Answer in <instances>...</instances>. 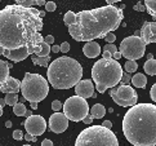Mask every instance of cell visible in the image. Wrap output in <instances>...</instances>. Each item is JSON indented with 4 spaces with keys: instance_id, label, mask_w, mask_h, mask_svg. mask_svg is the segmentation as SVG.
Here are the masks:
<instances>
[{
    "instance_id": "1f68e13d",
    "label": "cell",
    "mask_w": 156,
    "mask_h": 146,
    "mask_svg": "<svg viewBox=\"0 0 156 146\" xmlns=\"http://www.w3.org/2000/svg\"><path fill=\"white\" fill-rule=\"evenodd\" d=\"M103 39H105L106 42H107V44H112V43L116 40V36H115V34H111V32H110V34H107V35H106Z\"/></svg>"
},
{
    "instance_id": "ffe728a7",
    "label": "cell",
    "mask_w": 156,
    "mask_h": 146,
    "mask_svg": "<svg viewBox=\"0 0 156 146\" xmlns=\"http://www.w3.org/2000/svg\"><path fill=\"white\" fill-rule=\"evenodd\" d=\"M143 69H144V71H146V74L151 75V76L156 75V60L155 58L147 60L146 64L143 65Z\"/></svg>"
},
{
    "instance_id": "7bdbcfd3",
    "label": "cell",
    "mask_w": 156,
    "mask_h": 146,
    "mask_svg": "<svg viewBox=\"0 0 156 146\" xmlns=\"http://www.w3.org/2000/svg\"><path fill=\"white\" fill-rule=\"evenodd\" d=\"M41 146H53V142L51 141V140H44V141L41 142Z\"/></svg>"
},
{
    "instance_id": "f546056e",
    "label": "cell",
    "mask_w": 156,
    "mask_h": 146,
    "mask_svg": "<svg viewBox=\"0 0 156 146\" xmlns=\"http://www.w3.org/2000/svg\"><path fill=\"white\" fill-rule=\"evenodd\" d=\"M62 104H61V101H58V100H54L53 102H52V109L55 111V113H58V111L62 109Z\"/></svg>"
},
{
    "instance_id": "816d5d0a",
    "label": "cell",
    "mask_w": 156,
    "mask_h": 146,
    "mask_svg": "<svg viewBox=\"0 0 156 146\" xmlns=\"http://www.w3.org/2000/svg\"><path fill=\"white\" fill-rule=\"evenodd\" d=\"M5 127H7V128H10V127H12V122L8 120L7 123H5Z\"/></svg>"
},
{
    "instance_id": "5bb4252c",
    "label": "cell",
    "mask_w": 156,
    "mask_h": 146,
    "mask_svg": "<svg viewBox=\"0 0 156 146\" xmlns=\"http://www.w3.org/2000/svg\"><path fill=\"white\" fill-rule=\"evenodd\" d=\"M141 38L146 43H156V22H144L141 29Z\"/></svg>"
},
{
    "instance_id": "4316f807",
    "label": "cell",
    "mask_w": 156,
    "mask_h": 146,
    "mask_svg": "<svg viewBox=\"0 0 156 146\" xmlns=\"http://www.w3.org/2000/svg\"><path fill=\"white\" fill-rule=\"evenodd\" d=\"M40 52H39L36 56L37 57H47V56H49V53H51V46H48V44L45 42H43L40 44Z\"/></svg>"
},
{
    "instance_id": "91938a15",
    "label": "cell",
    "mask_w": 156,
    "mask_h": 146,
    "mask_svg": "<svg viewBox=\"0 0 156 146\" xmlns=\"http://www.w3.org/2000/svg\"><path fill=\"white\" fill-rule=\"evenodd\" d=\"M3 115V108H0V116Z\"/></svg>"
},
{
    "instance_id": "94428289",
    "label": "cell",
    "mask_w": 156,
    "mask_h": 146,
    "mask_svg": "<svg viewBox=\"0 0 156 146\" xmlns=\"http://www.w3.org/2000/svg\"><path fill=\"white\" fill-rule=\"evenodd\" d=\"M23 146H31V145H23Z\"/></svg>"
},
{
    "instance_id": "836d02e7",
    "label": "cell",
    "mask_w": 156,
    "mask_h": 146,
    "mask_svg": "<svg viewBox=\"0 0 156 146\" xmlns=\"http://www.w3.org/2000/svg\"><path fill=\"white\" fill-rule=\"evenodd\" d=\"M59 50H61L62 53H67L69 50H70V44H69L67 42L62 43V44H61V47H59Z\"/></svg>"
},
{
    "instance_id": "680465c9",
    "label": "cell",
    "mask_w": 156,
    "mask_h": 146,
    "mask_svg": "<svg viewBox=\"0 0 156 146\" xmlns=\"http://www.w3.org/2000/svg\"><path fill=\"white\" fill-rule=\"evenodd\" d=\"M44 16H45V12H40V17H41V18H43Z\"/></svg>"
},
{
    "instance_id": "f907efd6",
    "label": "cell",
    "mask_w": 156,
    "mask_h": 146,
    "mask_svg": "<svg viewBox=\"0 0 156 146\" xmlns=\"http://www.w3.org/2000/svg\"><path fill=\"white\" fill-rule=\"evenodd\" d=\"M5 106V101H4V98H0V108H4Z\"/></svg>"
},
{
    "instance_id": "2e32d148",
    "label": "cell",
    "mask_w": 156,
    "mask_h": 146,
    "mask_svg": "<svg viewBox=\"0 0 156 146\" xmlns=\"http://www.w3.org/2000/svg\"><path fill=\"white\" fill-rule=\"evenodd\" d=\"M3 56H5L8 60L13 61V62H21V61L26 60L29 57V52H27V47L20 48V49H14V50H9V49H4Z\"/></svg>"
},
{
    "instance_id": "277c9868",
    "label": "cell",
    "mask_w": 156,
    "mask_h": 146,
    "mask_svg": "<svg viewBox=\"0 0 156 146\" xmlns=\"http://www.w3.org/2000/svg\"><path fill=\"white\" fill-rule=\"evenodd\" d=\"M48 82L55 89H70L83 78V67L76 60L62 56L48 66Z\"/></svg>"
},
{
    "instance_id": "7c38bea8",
    "label": "cell",
    "mask_w": 156,
    "mask_h": 146,
    "mask_svg": "<svg viewBox=\"0 0 156 146\" xmlns=\"http://www.w3.org/2000/svg\"><path fill=\"white\" fill-rule=\"evenodd\" d=\"M69 127V119L63 113H54L49 118V130L54 133H63Z\"/></svg>"
},
{
    "instance_id": "8992f818",
    "label": "cell",
    "mask_w": 156,
    "mask_h": 146,
    "mask_svg": "<svg viewBox=\"0 0 156 146\" xmlns=\"http://www.w3.org/2000/svg\"><path fill=\"white\" fill-rule=\"evenodd\" d=\"M75 146H119V140L108 128L90 126L79 133Z\"/></svg>"
},
{
    "instance_id": "8fae6325",
    "label": "cell",
    "mask_w": 156,
    "mask_h": 146,
    "mask_svg": "<svg viewBox=\"0 0 156 146\" xmlns=\"http://www.w3.org/2000/svg\"><path fill=\"white\" fill-rule=\"evenodd\" d=\"M26 132L32 136H41L47 130V122L41 115H31L25 122Z\"/></svg>"
},
{
    "instance_id": "11a10c76",
    "label": "cell",
    "mask_w": 156,
    "mask_h": 146,
    "mask_svg": "<svg viewBox=\"0 0 156 146\" xmlns=\"http://www.w3.org/2000/svg\"><path fill=\"white\" fill-rule=\"evenodd\" d=\"M152 58H154V54H151V53L147 54V60H152Z\"/></svg>"
},
{
    "instance_id": "60d3db41",
    "label": "cell",
    "mask_w": 156,
    "mask_h": 146,
    "mask_svg": "<svg viewBox=\"0 0 156 146\" xmlns=\"http://www.w3.org/2000/svg\"><path fill=\"white\" fill-rule=\"evenodd\" d=\"M81 122H84L85 123V124H92V122H93V118H92V115H87L85 118H84V119H83Z\"/></svg>"
},
{
    "instance_id": "9c48e42d",
    "label": "cell",
    "mask_w": 156,
    "mask_h": 146,
    "mask_svg": "<svg viewBox=\"0 0 156 146\" xmlns=\"http://www.w3.org/2000/svg\"><path fill=\"white\" fill-rule=\"evenodd\" d=\"M146 50V43L142 40L141 36H128L122 39L120 44V54L121 57H125L126 61H136L142 58Z\"/></svg>"
},
{
    "instance_id": "6f0895ef",
    "label": "cell",
    "mask_w": 156,
    "mask_h": 146,
    "mask_svg": "<svg viewBox=\"0 0 156 146\" xmlns=\"http://www.w3.org/2000/svg\"><path fill=\"white\" fill-rule=\"evenodd\" d=\"M3 52H4V48L0 47V56H3Z\"/></svg>"
},
{
    "instance_id": "9f6ffc18",
    "label": "cell",
    "mask_w": 156,
    "mask_h": 146,
    "mask_svg": "<svg viewBox=\"0 0 156 146\" xmlns=\"http://www.w3.org/2000/svg\"><path fill=\"white\" fill-rule=\"evenodd\" d=\"M134 36H141V31H136L134 32Z\"/></svg>"
},
{
    "instance_id": "d590c367",
    "label": "cell",
    "mask_w": 156,
    "mask_h": 146,
    "mask_svg": "<svg viewBox=\"0 0 156 146\" xmlns=\"http://www.w3.org/2000/svg\"><path fill=\"white\" fill-rule=\"evenodd\" d=\"M150 96H151V98H152L154 102H156V83L152 86L151 91H150Z\"/></svg>"
},
{
    "instance_id": "603a6c76",
    "label": "cell",
    "mask_w": 156,
    "mask_h": 146,
    "mask_svg": "<svg viewBox=\"0 0 156 146\" xmlns=\"http://www.w3.org/2000/svg\"><path fill=\"white\" fill-rule=\"evenodd\" d=\"M144 7L148 14L156 18V0H144Z\"/></svg>"
},
{
    "instance_id": "8d00e7d4",
    "label": "cell",
    "mask_w": 156,
    "mask_h": 146,
    "mask_svg": "<svg viewBox=\"0 0 156 146\" xmlns=\"http://www.w3.org/2000/svg\"><path fill=\"white\" fill-rule=\"evenodd\" d=\"M44 42H45V43L48 44V46H51V44H53V43H54V36L48 35V36L44 38Z\"/></svg>"
},
{
    "instance_id": "5b68a950",
    "label": "cell",
    "mask_w": 156,
    "mask_h": 146,
    "mask_svg": "<svg viewBox=\"0 0 156 146\" xmlns=\"http://www.w3.org/2000/svg\"><path fill=\"white\" fill-rule=\"evenodd\" d=\"M122 67L114 58L98 60L92 67V79L96 83L99 93H105L108 88H114L121 82Z\"/></svg>"
},
{
    "instance_id": "ba28073f",
    "label": "cell",
    "mask_w": 156,
    "mask_h": 146,
    "mask_svg": "<svg viewBox=\"0 0 156 146\" xmlns=\"http://www.w3.org/2000/svg\"><path fill=\"white\" fill-rule=\"evenodd\" d=\"M63 114L69 120L72 122H81L89 114V105L87 100L79 96H71L66 100L62 106Z\"/></svg>"
},
{
    "instance_id": "ac0fdd59",
    "label": "cell",
    "mask_w": 156,
    "mask_h": 146,
    "mask_svg": "<svg viewBox=\"0 0 156 146\" xmlns=\"http://www.w3.org/2000/svg\"><path fill=\"white\" fill-rule=\"evenodd\" d=\"M130 82H132L133 86L137 87V88H144L147 84V78H146V75L141 74V72H137V74H134L132 76Z\"/></svg>"
},
{
    "instance_id": "f6af8a7d",
    "label": "cell",
    "mask_w": 156,
    "mask_h": 146,
    "mask_svg": "<svg viewBox=\"0 0 156 146\" xmlns=\"http://www.w3.org/2000/svg\"><path fill=\"white\" fill-rule=\"evenodd\" d=\"M45 0H35V4L39 5V7H43V5H45Z\"/></svg>"
},
{
    "instance_id": "44dd1931",
    "label": "cell",
    "mask_w": 156,
    "mask_h": 146,
    "mask_svg": "<svg viewBox=\"0 0 156 146\" xmlns=\"http://www.w3.org/2000/svg\"><path fill=\"white\" fill-rule=\"evenodd\" d=\"M9 70L10 69L8 66V62L0 60V83H3L9 76Z\"/></svg>"
},
{
    "instance_id": "681fc988",
    "label": "cell",
    "mask_w": 156,
    "mask_h": 146,
    "mask_svg": "<svg viewBox=\"0 0 156 146\" xmlns=\"http://www.w3.org/2000/svg\"><path fill=\"white\" fill-rule=\"evenodd\" d=\"M30 106H31V109H34V110H35V109H37V102H31Z\"/></svg>"
},
{
    "instance_id": "db71d44e",
    "label": "cell",
    "mask_w": 156,
    "mask_h": 146,
    "mask_svg": "<svg viewBox=\"0 0 156 146\" xmlns=\"http://www.w3.org/2000/svg\"><path fill=\"white\" fill-rule=\"evenodd\" d=\"M25 115H26L27 118H29V116H31V115H32V113H31V111H30V110H27V111H26V114H25Z\"/></svg>"
},
{
    "instance_id": "7402d4cb",
    "label": "cell",
    "mask_w": 156,
    "mask_h": 146,
    "mask_svg": "<svg viewBox=\"0 0 156 146\" xmlns=\"http://www.w3.org/2000/svg\"><path fill=\"white\" fill-rule=\"evenodd\" d=\"M31 61L34 65H39V66H47L51 62V56H47V57H37V56L32 54L31 56Z\"/></svg>"
},
{
    "instance_id": "d6a6232c",
    "label": "cell",
    "mask_w": 156,
    "mask_h": 146,
    "mask_svg": "<svg viewBox=\"0 0 156 146\" xmlns=\"http://www.w3.org/2000/svg\"><path fill=\"white\" fill-rule=\"evenodd\" d=\"M23 136H25L23 132L20 131V130H17V131H14V132H13V138H14V140H17V141H20V140L23 138Z\"/></svg>"
},
{
    "instance_id": "7a4b0ae2",
    "label": "cell",
    "mask_w": 156,
    "mask_h": 146,
    "mask_svg": "<svg viewBox=\"0 0 156 146\" xmlns=\"http://www.w3.org/2000/svg\"><path fill=\"white\" fill-rule=\"evenodd\" d=\"M124 14L115 5L81 10L76 14V21L69 27V32L76 42H92L103 39L107 34L115 31L120 26Z\"/></svg>"
},
{
    "instance_id": "30bf717a",
    "label": "cell",
    "mask_w": 156,
    "mask_h": 146,
    "mask_svg": "<svg viewBox=\"0 0 156 146\" xmlns=\"http://www.w3.org/2000/svg\"><path fill=\"white\" fill-rule=\"evenodd\" d=\"M110 94L115 101V104L122 106V108H129V106L132 108L138 101V96L136 91L130 86H128V84H122V86L118 88H112Z\"/></svg>"
},
{
    "instance_id": "cb8c5ba5",
    "label": "cell",
    "mask_w": 156,
    "mask_h": 146,
    "mask_svg": "<svg viewBox=\"0 0 156 146\" xmlns=\"http://www.w3.org/2000/svg\"><path fill=\"white\" fill-rule=\"evenodd\" d=\"M26 111H27L26 106L22 104V102H17V104L13 106V113L17 115V116H23L26 114Z\"/></svg>"
},
{
    "instance_id": "ee69618b",
    "label": "cell",
    "mask_w": 156,
    "mask_h": 146,
    "mask_svg": "<svg viewBox=\"0 0 156 146\" xmlns=\"http://www.w3.org/2000/svg\"><path fill=\"white\" fill-rule=\"evenodd\" d=\"M120 57H121V54H120L119 50H118V52H115V53L112 54V58H114V60H116V61H119V60H120Z\"/></svg>"
},
{
    "instance_id": "3957f363",
    "label": "cell",
    "mask_w": 156,
    "mask_h": 146,
    "mask_svg": "<svg viewBox=\"0 0 156 146\" xmlns=\"http://www.w3.org/2000/svg\"><path fill=\"white\" fill-rule=\"evenodd\" d=\"M122 133L133 146H156V105L129 108L122 119Z\"/></svg>"
},
{
    "instance_id": "f35d334b",
    "label": "cell",
    "mask_w": 156,
    "mask_h": 146,
    "mask_svg": "<svg viewBox=\"0 0 156 146\" xmlns=\"http://www.w3.org/2000/svg\"><path fill=\"white\" fill-rule=\"evenodd\" d=\"M134 10H139V12H146V7L142 4H136L134 5Z\"/></svg>"
},
{
    "instance_id": "ab89813d",
    "label": "cell",
    "mask_w": 156,
    "mask_h": 146,
    "mask_svg": "<svg viewBox=\"0 0 156 146\" xmlns=\"http://www.w3.org/2000/svg\"><path fill=\"white\" fill-rule=\"evenodd\" d=\"M23 138H26V141H36L37 140V137L32 136V134H30V133H26V136H23Z\"/></svg>"
},
{
    "instance_id": "f5cc1de1",
    "label": "cell",
    "mask_w": 156,
    "mask_h": 146,
    "mask_svg": "<svg viewBox=\"0 0 156 146\" xmlns=\"http://www.w3.org/2000/svg\"><path fill=\"white\" fill-rule=\"evenodd\" d=\"M14 2H16V3H18L20 5H22V4H23V3L26 2V0H14Z\"/></svg>"
},
{
    "instance_id": "d4e9b609",
    "label": "cell",
    "mask_w": 156,
    "mask_h": 146,
    "mask_svg": "<svg viewBox=\"0 0 156 146\" xmlns=\"http://www.w3.org/2000/svg\"><path fill=\"white\" fill-rule=\"evenodd\" d=\"M75 21H76V14L72 12V10H67V13H66L65 17H63L65 25H66V26H70V25H72V24H75Z\"/></svg>"
},
{
    "instance_id": "52a82bcc",
    "label": "cell",
    "mask_w": 156,
    "mask_h": 146,
    "mask_svg": "<svg viewBox=\"0 0 156 146\" xmlns=\"http://www.w3.org/2000/svg\"><path fill=\"white\" fill-rule=\"evenodd\" d=\"M21 93L29 102H40L48 96L49 84L40 74L26 72L25 78L21 82Z\"/></svg>"
},
{
    "instance_id": "d6986e66",
    "label": "cell",
    "mask_w": 156,
    "mask_h": 146,
    "mask_svg": "<svg viewBox=\"0 0 156 146\" xmlns=\"http://www.w3.org/2000/svg\"><path fill=\"white\" fill-rule=\"evenodd\" d=\"M105 114H106V109L101 104H96L90 109V115H92L93 119H102L105 116Z\"/></svg>"
},
{
    "instance_id": "c3c4849f",
    "label": "cell",
    "mask_w": 156,
    "mask_h": 146,
    "mask_svg": "<svg viewBox=\"0 0 156 146\" xmlns=\"http://www.w3.org/2000/svg\"><path fill=\"white\" fill-rule=\"evenodd\" d=\"M103 58H112V54L106 52V50H103Z\"/></svg>"
},
{
    "instance_id": "6da1fadb",
    "label": "cell",
    "mask_w": 156,
    "mask_h": 146,
    "mask_svg": "<svg viewBox=\"0 0 156 146\" xmlns=\"http://www.w3.org/2000/svg\"><path fill=\"white\" fill-rule=\"evenodd\" d=\"M43 18L40 10L23 5H7L0 10V47L14 50L27 47L29 54H34V47L44 42L40 31Z\"/></svg>"
},
{
    "instance_id": "b9f144b4",
    "label": "cell",
    "mask_w": 156,
    "mask_h": 146,
    "mask_svg": "<svg viewBox=\"0 0 156 146\" xmlns=\"http://www.w3.org/2000/svg\"><path fill=\"white\" fill-rule=\"evenodd\" d=\"M102 127H105V128H108V130H111V127H112V123H111L110 120H105V122L102 123Z\"/></svg>"
},
{
    "instance_id": "7dc6e473",
    "label": "cell",
    "mask_w": 156,
    "mask_h": 146,
    "mask_svg": "<svg viewBox=\"0 0 156 146\" xmlns=\"http://www.w3.org/2000/svg\"><path fill=\"white\" fill-rule=\"evenodd\" d=\"M122 2V0H106V3H108V5H114L115 3H119Z\"/></svg>"
},
{
    "instance_id": "4fadbf2b",
    "label": "cell",
    "mask_w": 156,
    "mask_h": 146,
    "mask_svg": "<svg viewBox=\"0 0 156 146\" xmlns=\"http://www.w3.org/2000/svg\"><path fill=\"white\" fill-rule=\"evenodd\" d=\"M75 92H76V96H79L81 98H89V97H93L94 96V86H93V82L85 79V80H80L79 83L75 86Z\"/></svg>"
},
{
    "instance_id": "bcb514c9",
    "label": "cell",
    "mask_w": 156,
    "mask_h": 146,
    "mask_svg": "<svg viewBox=\"0 0 156 146\" xmlns=\"http://www.w3.org/2000/svg\"><path fill=\"white\" fill-rule=\"evenodd\" d=\"M51 52H53V53H58V52H59V47H58V46H53V47H51Z\"/></svg>"
},
{
    "instance_id": "83f0119b",
    "label": "cell",
    "mask_w": 156,
    "mask_h": 146,
    "mask_svg": "<svg viewBox=\"0 0 156 146\" xmlns=\"http://www.w3.org/2000/svg\"><path fill=\"white\" fill-rule=\"evenodd\" d=\"M124 67H125L126 72H129V74H132V72H136V71H137L138 65H137L136 61H130V60H128L126 62H125V65H124Z\"/></svg>"
},
{
    "instance_id": "484cf974",
    "label": "cell",
    "mask_w": 156,
    "mask_h": 146,
    "mask_svg": "<svg viewBox=\"0 0 156 146\" xmlns=\"http://www.w3.org/2000/svg\"><path fill=\"white\" fill-rule=\"evenodd\" d=\"M4 101H5V105L14 106L18 102V96H17V93H7V96H5Z\"/></svg>"
},
{
    "instance_id": "4dcf8cb0",
    "label": "cell",
    "mask_w": 156,
    "mask_h": 146,
    "mask_svg": "<svg viewBox=\"0 0 156 146\" xmlns=\"http://www.w3.org/2000/svg\"><path fill=\"white\" fill-rule=\"evenodd\" d=\"M45 9H47V12H54V10L57 9V5H55L54 2H47L45 3Z\"/></svg>"
},
{
    "instance_id": "74e56055",
    "label": "cell",
    "mask_w": 156,
    "mask_h": 146,
    "mask_svg": "<svg viewBox=\"0 0 156 146\" xmlns=\"http://www.w3.org/2000/svg\"><path fill=\"white\" fill-rule=\"evenodd\" d=\"M35 4V0H26V2L22 4L23 7H26V8H32V5Z\"/></svg>"
},
{
    "instance_id": "f1b7e54d",
    "label": "cell",
    "mask_w": 156,
    "mask_h": 146,
    "mask_svg": "<svg viewBox=\"0 0 156 146\" xmlns=\"http://www.w3.org/2000/svg\"><path fill=\"white\" fill-rule=\"evenodd\" d=\"M103 50H106V52H108V53H111V54H114L115 52H118V48H116L115 44H106L105 48H103Z\"/></svg>"
},
{
    "instance_id": "e575fe53",
    "label": "cell",
    "mask_w": 156,
    "mask_h": 146,
    "mask_svg": "<svg viewBox=\"0 0 156 146\" xmlns=\"http://www.w3.org/2000/svg\"><path fill=\"white\" fill-rule=\"evenodd\" d=\"M132 80V78L129 75V72H122V78H121V82L124 83V84H128Z\"/></svg>"
},
{
    "instance_id": "9a60e30c",
    "label": "cell",
    "mask_w": 156,
    "mask_h": 146,
    "mask_svg": "<svg viewBox=\"0 0 156 146\" xmlns=\"http://www.w3.org/2000/svg\"><path fill=\"white\" fill-rule=\"evenodd\" d=\"M0 91L3 93H18L21 91V82L16 78L8 76L3 83H0Z\"/></svg>"
},
{
    "instance_id": "e0dca14e",
    "label": "cell",
    "mask_w": 156,
    "mask_h": 146,
    "mask_svg": "<svg viewBox=\"0 0 156 146\" xmlns=\"http://www.w3.org/2000/svg\"><path fill=\"white\" fill-rule=\"evenodd\" d=\"M83 53H84L88 58H96L98 57V54H101V47L97 42H87L83 47Z\"/></svg>"
}]
</instances>
